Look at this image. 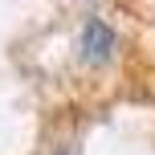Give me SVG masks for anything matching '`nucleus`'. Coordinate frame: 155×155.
Masks as SVG:
<instances>
[{
  "label": "nucleus",
  "instance_id": "1",
  "mask_svg": "<svg viewBox=\"0 0 155 155\" xmlns=\"http://www.w3.org/2000/svg\"><path fill=\"white\" fill-rule=\"evenodd\" d=\"M118 49V33L110 21H102V16H86L82 29H78V57H82L86 65H106L110 57H114Z\"/></svg>",
  "mask_w": 155,
  "mask_h": 155
},
{
  "label": "nucleus",
  "instance_id": "2",
  "mask_svg": "<svg viewBox=\"0 0 155 155\" xmlns=\"http://www.w3.org/2000/svg\"><path fill=\"white\" fill-rule=\"evenodd\" d=\"M49 155H78V151H74V143H57V147L49 151Z\"/></svg>",
  "mask_w": 155,
  "mask_h": 155
}]
</instances>
